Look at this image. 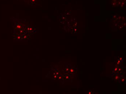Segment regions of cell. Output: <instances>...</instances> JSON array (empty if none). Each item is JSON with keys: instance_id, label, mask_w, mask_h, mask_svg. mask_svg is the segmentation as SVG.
<instances>
[{"instance_id": "1", "label": "cell", "mask_w": 126, "mask_h": 94, "mask_svg": "<svg viewBox=\"0 0 126 94\" xmlns=\"http://www.w3.org/2000/svg\"><path fill=\"white\" fill-rule=\"evenodd\" d=\"M36 0H31V1L32 3H34V2H36Z\"/></svg>"}]
</instances>
